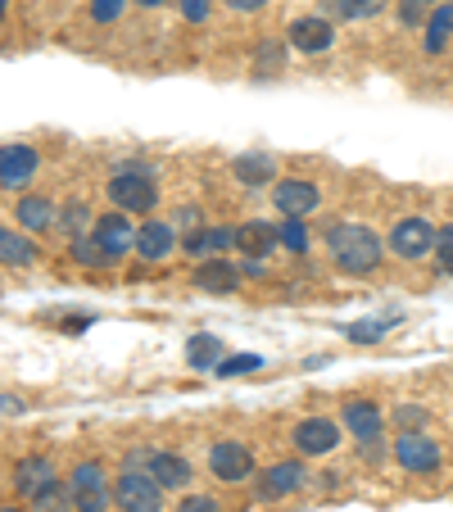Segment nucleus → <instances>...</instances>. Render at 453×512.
<instances>
[{
    "mask_svg": "<svg viewBox=\"0 0 453 512\" xmlns=\"http://www.w3.org/2000/svg\"><path fill=\"white\" fill-rule=\"evenodd\" d=\"M327 254L345 277H372L381 263H386V241L363 223H331L327 227Z\"/></svg>",
    "mask_w": 453,
    "mask_h": 512,
    "instance_id": "f257e3e1",
    "label": "nucleus"
},
{
    "mask_svg": "<svg viewBox=\"0 0 453 512\" xmlns=\"http://www.w3.org/2000/svg\"><path fill=\"white\" fill-rule=\"evenodd\" d=\"M105 186H109L114 209H123V213H155V204H159V182H155V173H150L145 164L118 168Z\"/></svg>",
    "mask_w": 453,
    "mask_h": 512,
    "instance_id": "f03ea898",
    "label": "nucleus"
},
{
    "mask_svg": "<svg viewBox=\"0 0 453 512\" xmlns=\"http://www.w3.org/2000/svg\"><path fill=\"white\" fill-rule=\"evenodd\" d=\"M164 485L155 481L150 472H141V467H123V472L114 476V508L118 512H164Z\"/></svg>",
    "mask_w": 453,
    "mask_h": 512,
    "instance_id": "7ed1b4c3",
    "label": "nucleus"
},
{
    "mask_svg": "<svg viewBox=\"0 0 453 512\" xmlns=\"http://www.w3.org/2000/svg\"><path fill=\"white\" fill-rule=\"evenodd\" d=\"M390 454H395L399 472H408V476H435L444 467L440 440L426 431H399L395 440H390Z\"/></svg>",
    "mask_w": 453,
    "mask_h": 512,
    "instance_id": "20e7f679",
    "label": "nucleus"
},
{
    "mask_svg": "<svg viewBox=\"0 0 453 512\" xmlns=\"http://www.w3.org/2000/svg\"><path fill=\"white\" fill-rule=\"evenodd\" d=\"M340 440H345V426L322 413L299 417V422L290 426V445L299 449V458H327L331 449H340Z\"/></svg>",
    "mask_w": 453,
    "mask_h": 512,
    "instance_id": "39448f33",
    "label": "nucleus"
},
{
    "mask_svg": "<svg viewBox=\"0 0 453 512\" xmlns=\"http://www.w3.org/2000/svg\"><path fill=\"white\" fill-rule=\"evenodd\" d=\"M68 485H73V503H78V512H109V503H114L109 472H105V463H96V458H87V463L73 467Z\"/></svg>",
    "mask_w": 453,
    "mask_h": 512,
    "instance_id": "423d86ee",
    "label": "nucleus"
},
{
    "mask_svg": "<svg viewBox=\"0 0 453 512\" xmlns=\"http://www.w3.org/2000/svg\"><path fill=\"white\" fill-rule=\"evenodd\" d=\"M390 254H399V259L417 263L426 259V254L435 250V223L431 218H422V213H408V218H399L395 227H390Z\"/></svg>",
    "mask_w": 453,
    "mask_h": 512,
    "instance_id": "0eeeda50",
    "label": "nucleus"
},
{
    "mask_svg": "<svg viewBox=\"0 0 453 512\" xmlns=\"http://www.w3.org/2000/svg\"><path fill=\"white\" fill-rule=\"evenodd\" d=\"M272 204H277L281 218H309V213H318L322 191H318V182H309V177H277Z\"/></svg>",
    "mask_w": 453,
    "mask_h": 512,
    "instance_id": "6e6552de",
    "label": "nucleus"
},
{
    "mask_svg": "<svg viewBox=\"0 0 453 512\" xmlns=\"http://www.w3.org/2000/svg\"><path fill=\"white\" fill-rule=\"evenodd\" d=\"M340 426H345V435L358 440V449L381 445V435H386V413H381V404H372V399H345Z\"/></svg>",
    "mask_w": 453,
    "mask_h": 512,
    "instance_id": "1a4fd4ad",
    "label": "nucleus"
},
{
    "mask_svg": "<svg viewBox=\"0 0 453 512\" xmlns=\"http://www.w3.org/2000/svg\"><path fill=\"white\" fill-rule=\"evenodd\" d=\"M209 472L218 476L222 485H241L254 476V454L250 445H241V440H218V445L209 449Z\"/></svg>",
    "mask_w": 453,
    "mask_h": 512,
    "instance_id": "9d476101",
    "label": "nucleus"
},
{
    "mask_svg": "<svg viewBox=\"0 0 453 512\" xmlns=\"http://www.w3.org/2000/svg\"><path fill=\"white\" fill-rule=\"evenodd\" d=\"M37 168H41V155L32 145H23V141L0 145V191H28Z\"/></svg>",
    "mask_w": 453,
    "mask_h": 512,
    "instance_id": "9b49d317",
    "label": "nucleus"
},
{
    "mask_svg": "<svg viewBox=\"0 0 453 512\" xmlns=\"http://www.w3.org/2000/svg\"><path fill=\"white\" fill-rule=\"evenodd\" d=\"M304 481H309V472H304V463H290V458H281V463L263 467L259 481H254V494H259L263 503H277V499H290V494L304 490Z\"/></svg>",
    "mask_w": 453,
    "mask_h": 512,
    "instance_id": "f8f14e48",
    "label": "nucleus"
},
{
    "mask_svg": "<svg viewBox=\"0 0 453 512\" xmlns=\"http://www.w3.org/2000/svg\"><path fill=\"white\" fill-rule=\"evenodd\" d=\"M286 41L299 50V55H322V50L336 46V23L327 14H304L286 28Z\"/></svg>",
    "mask_w": 453,
    "mask_h": 512,
    "instance_id": "ddd939ff",
    "label": "nucleus"
},
{
    "mask_svg": "<svg viewBox=\"0 0 453 512\" xmlns=\"http://www.w3.org/2000/svg\"><path fill=\"white\" fill-rule=\"evenodd\" d=\"M91 236H96V245H100V250H105L114 263H123V254L136 250V232H132V223H127L123 209L100 213L96 227H91Z\"/></svg>",
    "mask_w": 453,
    "mask_h": 512,
    "instance_id": "4468645a",
    "label": "nucleus"
},
{
    "mask_svg": "<svg viewBox=\"0 0 453 512\" xmlns=\"http://www.w3.org/2000/svg\"><path fill=\"white\" fill-rule=\"evenodd\" d=\"M136 254L145 263H164L168 254H177V227L164 218H145V227H136Z\"/></svg>",
    "mask_w": 453,
    "mask_h": 512,
    "instance_id": "2eb2a0df",
    "label": "nucleus"
},
{
    "mask_svg": "<svg viewBox=\"0 0 453 512\" xmlns=\"http://www.w3.org/2000/svg\"><path fill=\"white\" fill-rule=\"evenodd\" d=\"M55 481H59V472H55V463H50L46 454H28V458H19V467H14V494L28 499V503Z\"/></svg>",
    "mask_w": 453,
    "mask_h": 512,
    "instance_id": "dca6fc26",
    "label": "nucleus"
},
{
    "mask_svg": "<svg viewBox=\"0 0 453 512\" xmlns=\"http://www.w3.org/2000/svg\"><path fill=\"white\" fill-rule=\"evenodd\" d=\"M236 245V227H195V232L182 236V254H191L195 263L204 259H218Z\"/></svg>",
    "mask_w": 453,
    "mask_h": 512,
    "instance_id": "f3484780",
    "label": "nucleus"
},
{
    "mask_svg": "<svg viewBox=\"0 0 453 512\" xmlns=\"http://www.w3.org/2000/svg\"><path fill=\"white\" fill-rule=\"evenodd\" d=\"M195 290H209V295H236V290H241V268H236L227 254L204 259L200 268H195Z\"/></svg>",
    "mask_w": 453,
    "mask_h": 512,
    "instance_id": "a211bd4d",
    "label": "nucleus"
},
{
    "mask_svg": "<svg viewBox=\"0 0 453 512\" xmlns=\"http://www.w3.org/2000/svg\"><path fill=\"white\" fill-rule=\"evenodd\" d=\"M145 472L155 476L159 485H164V490H177L182 494L186 485H191V463H186L182 454H173V449H150V463H145Z\"/></svg>",
    "mask_w": 453,
    "mask_h": 512,
    "instance_id": "6ab92c4d",
    "label": "nucleus"
},
{
    "mask_svg": "<svg viewBox=\"0 0 453 512\" xmlns=\"http://www.w3.org/2000/svg\"><path fill=\"white\" fill-rule=\"evenodd\" d=\"M232 177L241 186H250V191H259V186L277 182V155H268V150H245V155L232 159Z\"/></svg>",
    "mask_w": 453,
    "mask_h": 512,
    "instance_id": "aec40b11",
    "label": "nucleus"
},
{
    "mask_svg": "<svg viewBox=\"0 0 453 512\" xmlns=\"http://www.w3.org/2000/svg\"><path fill=\"white\" fill-rule=\"evenodd\" d=\"M14 218H19V227L28 236H41V232H50V227L59 223V209L46 200V195H19V204H14Z\"/></svg>",
    "mask_w": 453,
    "mask_h": 512,
    "instance_id": "412c9836",
    "label": "nucleus"
},
{
    "mask_svg": "<svg viewBox=\"0 0 453 512\" xmlns=\"http://www.w3.org/2000/svg\"><path fill=\"white\" fill-rule=\"evenodd\" d=\"M277 227L263 223V218H250V223L236 227V250L250 254V259H268V254H277Z\"/></svg>",
    "mask_w": 453,
    "mask_h": 512,
    "instance_id": "4be33fe9",
    "label": "nucleus"
},
{
    "mask_svg": "<svg viewBox=\"0 0 453 512\" xmlns=\"http://www.w3.org/2000/svg\"><path fill=\"white\" fill-rule=\"evenodd\" d=\"M37 241H32L28 232H14V227H0V268H28V263H37Z\"/></svg>",
    "mask_w": 453,
    "mask_h": 512,
    "instance_id": "5701e85b",
    "label": "nucleus"
},
{
    "mask_svg": "<svg viewBox=\"0 0 453 512\" xmlns=\"http://www.w3.org/2000/svg\"><path fill=\"white\" fill-rule=\"evenodd\" d=\"M222 358H227V354H222V340L209 336V331H200V336L186 340V368H191V372H213Z\"/></svg>",
    "mask_w": 453,
    "mask_h": 512,
    "instance_id": "b1692460",
    "label": "nucleus"
},
{
    "mask_svg": "<svg viewBox=\"0 0 453 512\" xmlns=\"http://www.w3.org/2000/svg\"><path fill=\"white\" fill-rule=\"evenodd\" d=\"M449 37H453V0H440L431 10V19H426V55H440L444 46H449Z\"/></svg>",
    "mask_w": 453,
    "mask_h": 512,
    "instance_id": "393cba45",
    "label": "nucleus"
},
{
    "mask_svg": "<svg viewBox=\"0 0 453 512\" xmlns=\"http://www.w3.org/2000/svg\"><path fill=\"white\" fill-rule=\"evenodd\" d=\"M68 254H73V263H78V268H91V272L114 268V259H109V254L96 245V236H73V241H68Z\"/></svg>",
    "mask_w": 453,
    "mask_h": 512,
    "instance_id": "a878e982",
    "label": "nucleus"
},
{
    "mask_svg": "<svg viewBox=\"0 0 453 512\" xmlns=\"http://www.w3.org/2000/svg\"><path fill=\"white\" fill-rule=\"evenodd\" d=\"M32 512H78V503H73V485L68 481L46 485V490L32 499Z\"/></svg>",
    "mask_w": 453,
    "mask_h": 512,
    "instance_id": "bb28decb",
    "label": "nucleus"
},
{
    "mask_svg": "<svg viewBox=\"0 0 453 512\" xmlns=\"http://www.w3.org/2000/svg\"><path fill=\"white\" fill-rule=\"evenodd\" d=\"M327 10L345 23H358V19H376L386 10V0H327Z\"/></svg>",
    "mask_w": 453,
    "mask_h": 512,
    "instance_id": "cd10ccee",
    "label": "nucleus"
},
{
    "mask_svg": "<svg viewBox=\"0 0 453 512\" xmlns=\"http://www.w3.org/2000/svg\"><path fill=\"white\" fill-rule=\"evenodd\" d=\"M87 223H91V209L82 200H68L64 209H59V232L68 236V241H73V236H87Z\"/></svg>",
    "mask_w": 453,
    "mask_h": 512,
    "instance_id": "c85d7f7f",
    "label": "nucleus"
},
{
    "mask_svg": "<svg viewBox=\"0 0 453 512\" xmlns=\"http://www.w3.org/2000/svg\"><path fill=\"white\" fill-rule=\"evenodd\" d=\"M277 241L286 245L290 254H304V250H309V232H304V218H281Z\"/></svg>",
    "mask_w": 453,
    "mask_h": 512,
    "instance_id": "c756f323",
    "label": "nucleus"
},
{
    "mask_svg": "<svg viewBox=\"0 0 453 512\" xmlns=\"http://www.w3.org/2000/svg\"><path fill=\"white\" fill-rule=\"evenodd\" d=\"M259 368H263L259 354H227L213 372H218V377H250V372H259Z\"/></svg>",
    "mask_w": 453,
    "mask_h": 512,
    "instance_id": "7c9ffc66",
    "label": "nucleus"
},
{
    "mask_svg": "<svg viewBox=\"0 0 453 512\" xmlns=\"http://www.w3.org/2000/svg\"><path fill=\"white\" fill-rule=\"evenodd\" d=\"M345 336L354 340V345H376V340L390 336V322L376 318V322H354V327H345Z\"/></svg>",
    "mask_w": 453,
    "mask_h": 512,
    "instance_id": "2f4dec72",
    "label": "nucleus"
},
{
    "mask_svg": "<svg viewBox=\"0 0 453 512\" xmlns=\"http://www.w3.org/2000/svg\"><path fill=\"white\" fill-rule=\"evenodd\" d=\"M395 426L399 431H426V426H431V413H426L422 404H399L395 408Z\"/></svg>",
    "mask_w": 453,
    "mask_h": 512,
    "instance_id": "473e14b6",
    "label": "nucleus"
},
{
    "mask_svg": "<svg viewBox=\"0 0 453 512\" xmlns=\"http://www.w3.org/2000/svg\"><path fill=\"white\" fill-rule=\"evenodd\" d=\"M435 259H440L444 272H453V223L435 227Z\"/></svg>",
    "mask_w": 453,
    "mask_h": 512,
    "instance_id": "72a5a7b5",
    "label": "nucleus"
},
{
    "mask_svg": "<svg viewBox=\"0 0 453 512\" xmlns=\"http://www.w3.org/2000/svg\"><path fill=\"white\" fill-rule=\"evenodd\" d=\"M173 512H222V503L213 494H182Z\"/></svg>",
    "mask_w": 453,
    "mask_h": 512,
    "instance_id": "f704fd0d",
    "label": "nucleus"
},
{
    "mask_svg": "<svg viewBox=\"0 0 453 512\" xmlns=\"http://www.w3.org/2000/svg\"><path fill=\"white\" fill-rule=\"evenodd\" d=\"M127 10V0H91V19L96 23H118Z\"/></svg>",
    "mask_w": 453,
    "mask_h": 512,
    "instance_id": "c9c22d12",
    "label": "nucleus"
},
{
    "mask_svg": "<svg viewBox=\"0 0 453 512\" xmlns=\"http://www.w3.org/2000/svg\"><path fill=\"white\" fill-rule=\"evenodd\" d=\"M177 10H182L186 23H204L213 14V0H177Z\"/></svg>",
    "mask_w": 453,
    "mask_h": 512,
    "instance_id": "e433bc0d",
    "label": "nucleus"
},
{
    "mask_svg": "<svg viewBox=\"0 0 453 512\" xmlns=\"http://www.w3.org/2000/svg\"><path fill=\"white\" fill-rule=\"evenodd\" d=\"M399 19H404L408 28H422V23L431 19V10H422V5H413V0H404V5H399Z\"/></svg>",
    "mask_w": 453,
    "mask_h": 512,
    "instance_id": "4c0bfd02",
    "label": "nucleus"
},
{
    "mask_svg": "<svg viewBox=\"0 0 453 512\" xmlns=\"http://www.w3.org/2000/svg\"><path fill=\"white\" fill-rule=\"evenodd\" d=\"M173 227H177V232H195V227H200V209H191V204H186V209H177L173 213Z\"/></svg>",
    "mask_w": 453,
    "mask_h": 512,
    "instance_id": "58836bf2",
    "label": "nucleus"
},
{
    "mask_svg": "<svg viewBox=\"0 0 453 512\" xmlns=\"http://www.w3.org/2000/svg\"><path fill=\"white\" fill-rule=\"evenodd\" d=\"M236 268H241V277H263V272H268V259H250V254H245Z\"/></svg>",
    "mask_w": 453,
    "mask_h": 512,
    "instance_id": "ea45409f",
    "label": "nucleus"
},
{
    "mask_svg": "<svg viewBox=\"0 0 453 512\" xmlns=\"http://www.w3.org/2000/svg\"><path fill=\"white\" fill-rule=\"evenodd\" d=\"M222 5H227L232 14H254V10H263L268 0H222Z\"/></svg>",
    "mask_w": 453,
    "mask_h": 512,
    "instance_id": "a19ab883",
    "label": "nucleus"
},
{
    "mask_svg": "<svg viewBox=\"0 0 453 512\" xmlns=\"http://www.w3.org/2000/svg\"><path fill=\"white\" fill-rule=\"evenodd\" d=\"M259 59L268 64V73H277V64H281V46H277V41H268V46L259 50Z\"/></svg>",
    "mask_w": 453,
    "mask_h": 512,
    "instance_id": "79ce46f5",
    "label": "nucleus"
},
{
    "mask_svg": "<svg viewBox=\"0 0 453 512\" xmlns=\"http://www.w3.org/2000/svg\"><path fill=\"white\" fill-rule=\"evenodd\" d=\"M132 5H141V10H159V5H168V0H132Z\"/></svg>",
    "mask_w": 453,
    "mask_h": 512,
    "instance_id": "37998d69",
    "label": "nucleus"
},
{
    "mask_svg": "<svg viewBox=\"0 0 453 512\" xmlns=\"http://www.w3.org/2000/svg\"><path fill=\"white\" fill-rule=\"evenodd\" d=\"M413 5H422V10H435V5H440V0H413Z\"/></svg>",
    "mask_w": 453,
    "mask_h": 512,
    "instance_id": "c03bdc74",
    "label": "nucleus"
},
{
    "mask_svg": "<svg viewBox=\"0 0 453 512\" xmlns=\"http://www.w3.org/2000/svg\"><path fill=\"white\" fill-rule=\"evenodd\" d=\"M0 512H23V508H19V503H0Z\"/></svg>",
    "mask_w": 453,
    "mask_h": 512,
    "instance_id": "a18cd8bd",
    "label": "nucleus"
},
{
    "mask_svg": "<svg viewBox=\"0 0 453 512\" xmlns=\"http://www.w3.org/2000/svg\"><path fill=\"white\" fill-rule=\"evenodd\" d=\"M5 10H10V0H0V19H5Z\"/></svg>",
    "mask_w": 453,
    "mask_h": 512,
    "instance_id": "49530a36",
    "label": "nucleus"
}]
</instances>
